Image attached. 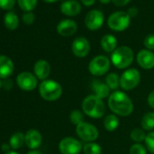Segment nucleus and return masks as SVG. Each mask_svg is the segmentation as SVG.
I'll list each match as a JSON object with an SVG mask.
<instances>
[{
  "label": "nucleus",
  "instance_id": "obj_39",
  "mask_svg": "<svg viewBox=\"0 0 154 154\" xmlns=\"http://www.w3.org/2000/svg\"><path fill=\"white\" fill-rule=\"evenodd\" d=\"M11 147H10V145L9 144H3L2 145V150L3 151H5V153H7V152H8V151H10L9 150V149H10Z\"/></svg>",
  "mask_w": 154,
  "mask_h": 154
},
{
  "label": "nucleus",
  "instance_id": "obj_30",
  "mask_svg": "<svg viewBox=\"0 0 154 154\" xmlns=\"http://www.w3.org/2000/svg\"><path fill=\"white\" fill-rule=\"evenodd\" d=\"M145 144L148 149V150L154 154V131H150L146 135L145 138Z\"/></svg>",
  "mask_w": 154,
  "mask_h": 154
},
{
  "label": "nucleus",
  "instance_id": "obj_6",
  "mask_svg": "<svg viewBox=\"0 0 154 154\" xmlns=\"http://www.w3.org/2000/svg\"><path fill=\"white\" fill-rule=\"evenodd\" d=\"M131 17L127 13L119 11L112 14L108 18V26L113 31H123L130 25Z\"/></svg>",
  "mask_w": 154,
  "mask_h": 154
},
{
  "label": "nucleus",
  "instance_id": "obj_41",
  "mask_svg": "<svg viewBox=\"0 0 154 154\" xmlns=\"http://www.w3.org/2000/svg\"><path fill=\"white\" fill-rule=\"evenodd\" d=\"M27 154H42V153L39 152V151H36V150H32V151L28 152Z\"/></svg>",
  "mask_w": 154,
  "mask_h": 154
},
{
  "label": "nucleus",
  "instance_id": "obj_16",
  "mask_svg": "<svg viewBox=\"0 0 154 154\" xmlns=\"http://www.w3.org/2000/svg\"><path fill=\"white\" fill-rule=\"evenodd\" d=\"M82 10L81 5L79 2L75 1V0H68V1L63 2L61 5V11L63 14L69 16V17H73L78 15Z\"/></svg>",
  "mask_w": 154,
  "mask_h": 154
},
{
  "label": "nucleus",
  "instance_id": "obj_34",
  "mask_svg": "<svg viewBox=\"0 0 154 154\" xmlns=\"http://www.w3.org/2000/svg\"><path fill=\"white\" fill-rule=\"evenodd\" d=\"M23 21L26 25H31L35 21V15L32 12H25L23 15Z\"/></svg>",
  "mask_w": 154,
  "mask_h": 154
},
{
  "label": "nucleus",
  "instance_id": "obj_44",
  "mask_svg": "<svg viewBox=\"0 0 154 154\" xmlns=\"http://www.w3.org/2000/svg\"><path fill=\"white\" fill-rule=\"evenodd\" d=\"M1 87H2V82L0 81V88H1Z\"/></svg>",
  "mask_w": 154,
  "mask_h": 154
},
{
  "label": "nucleus",
  "instance_id": "obj_28",
  "mask_svg": "<svg viewBox=\"0 0 154 154\" xmlns=\"http://www.w3.org/2000/svg\"><path fill=\"white\" fill-rule=\"evenodd\" d=\"M145 138H146V134L143 131V130L136 128V129H133L131 132V139L136 143H140L145 140Z\"/></svg>",
  "mask_w": 154,
  "mask_h": 154
},
{
  "label": "nucleus",
  "instance_id": "obj_26",
  "mask_svg": "<svg viewBox=\"0 0 154 154\" xmlns=\"http://www.w3.org/2000/svg\"><path fill=\"white\" fill-rule=\"evenodd\" d=\"M84 152L85 154H101L102 153V148L98 143L87 142L84 146Z\"/></svg>",
  "mask_w": 154,
  "mask_h": 154
},
{
  "label": "nucleus",
  "instance_id": "obj_23",
  "mask_svg": "<svg viewBox=\"0 0 154 154\" xmlns=\"http://www.w3.org/2000/svg\"><path fill=\"white\" fill-rule=\"evenodd\" d=\"M24 143H25V135L19 131L14 133L11 136L10 140H9V145L14 149H17L21 148Z\"/></svg>",
  "mask_w": 154,
  "mask_h": 154
},
{
  "label": "nucleus",
  "instance_id": "obj_36",
  "mask_svg": "<svg viewBox=\"0 0 154 154\" xmlns=\"http://www.w3.org/2000/svg\"><path fill=\"white\" fill-rule=\"evenodd\" d=\"M148 103L152 109H154V91H152L149 94V96H148Z\"/></svg>",
  "mask_w": 154,
  "mask_h": 154
},
{
  "label": "nucleus",
  "instance_id": "obj_43",
  "mask_svg": "<svg viewBox=\"0 0 154 154\" xmlns=\"http://www.w3.org/2000/svg\"><path fill=\"white\" fill-rule=\"evenodd\" d=\"M45 1L49 2V3H52V2H55V1H57V0H45Z\"/></svg>",
  "mask_w": 154,
  "mask_h": 154
},
{
  "label": "nucleus",
  "instance_id": "obj_2",
  "mask_svg": "<svg viewBox=\"0 0 154 154\" xmlns=\"http://www.w3.org/2000/svg\"><path fill=\"white\" fill-rule=\"evenodd\" d=\"M82 109L86 115L94 119L102 118L105 113V105L103 99L94 94L85 98L82 103Z\"/></svg>",
  "mask_w": 154,
  "mask_h": 154
},
{
  "label": "nucleus",
  "instance_id": "obj_8",
  "mask_svg": "<svg viewBox=\"0 0 154 154\" xmlns=\"http://www.w3.org/2000/svg\"><path fill=\"white\" fill-rule=\"evenodd\" d=\"M76 133L78 137L86 142H94L99 136L97 128L88 122H82L76 126Z\"/></svg>",
  "mask_w": 154,
  "mask_h": 154
},
{
  "label": "nucleus",
  "instance_id": "obj_7",
  "mask_svg": "<svg viewBox=\"0 0 154 154\" xmlns=\"http://www.w3.org/2000/svg\"><path fill=\"white\" fill-rule=\"evenodd\" d=\"M111 67V62L108 57L104 55H98L94 57L89 63V72L95 76H102L108 72Z\"/></svg>",
  "mask_w": 154,
  "mask_h": 154
},
{
  "label": "nucleus",
  "instance_id": "obj_11",
  "mask_svg": "<svg viewBox=\"0 0 154 154\" xmlns=\"http://www.w3.org/2000/svg\"><path fill=\"white\" fill-rule=\"evenodd\" d=\"M103 15L99 10H92L85 17V26L88 29L94 31L99 29L103 24Z\"/></svg>",
  "mask_w": 154,
  "mask_h": 154
},
{
  "label": "nucleus",
  "instance_id": "obj_19",
  "mask_svg": "<svg viewBox=\"0 0 154 154\" xmlns=\"http://www.w3.org/2000/svg\"><path fill=\"white\" fill-rule=\"evenodd\" d=\"M93 91L94 92V95L101 99H104L110 94V88L106 84L102 83L100 80H94L92 85Z\"/></svg>",
  "mask_w": 154,
  "mask_h": 154
},
{
  "label": "nucleus",
  "instance_id": "obj_20",
  "mask_svg": "<svg viewBox=\"0 0 154 154\" xmlns=\"http://www.w3.org/2000/svg\"><path fill=\"white\" fill-rule=\"evenodd\" d=\"M101 46L106 53H112L117 46V40L112 35H105L101 40Z\"/></svg>",
  "mask_w": 154,
  "mask_h": 154
},
{
  "label": "nucleus",
  "instance_id": "obj_38",
  "mask_svg": "<svg viewBox=\"0 0 154 154\" xmlns=\"http://www.w3.org/2000/svg\"><path fill=\"white\" fill-rule=\"evenodd\" d=\"M82 3L86 6V7H90V6H93L95 2V0H81Z\"/></svg>",
  "mask_w": 154,
  "mask_h": 154
},
{
  "label": "nucleus",
  "instance_id": "obj_21",
  "mask_svg": "<svg viewBox=\"0 0 154 154\" xmlns=\"http://www.w3.org/2000/svg\"><path fill=\"white\" fill-rule=\"evenodd\" d=\"M4 23H5V26L8 29L10 30L17 29L19 24V19H18L17 15L13 11L8 12L4 17Z\"/></svg>",
  "mask_w": 154,
  "mask_h": 154
},
{
  "label": "nucleus",
  "instance_id": "obj_18",
  "mask_svg": "<svg viewBox=\"0 0 154 154\" xmlns=\"http://www.w3.org/2000/svg\"><path fill=\"white\" fill-rule=\"evenodd\" d=\"M14 71V63L12 60L6 56L0 55V78H8Z\"/></svg>",
  "mask_w": 154,
  "mask_h": 154
},
{
  "label": "nucleus",
  "instance_id": "obj_1",
  "mask_svg": "<svg viewBox=\"0 0 154 154\" xmlns=\"http://www.w3.org/2000/svg\"><path fill=\"white\" fill-rule=\"evenodd\" d=\"M108 105L112 112L120 116H129L133 111L132 101L125 93L121 91H115L110 94Z\"/></svg>",
  "mask_w": 154,
  "mask_h": 154
},
{
  "label": "nucleus",
  "instance_id": "obj_3",
  "mask_svg": "<svg viewBox=\"0 0 154 154\" xmlns=\"http://www.w3.org/2000/svg\"><path fill=\"white\" fill-rule=\"evenodd\" d=\"M111 61L119 69L127 68L133 62V52L130 47L125 45L117 47L112 53Z\"/></svg>",
  "mask_w": 154,
  "mask_h": 154
},
{
  "label": "nucleus",
  "instance_id": "obj_9",
  "mask_svg": "<svg viewBox=\"0 0 154 154\" xmlns=\"http://www.w3.org/2000/svg\"><path fill=\"white\" fill-rule=\"evenodd\" d=\"M59 150L62 154H79L82 150V144L72 137H66L59 142Z\"/></svg>",
  "mask_w": 154,
  "mask_h": 154
},
{
  "label": "nucleus",
  "instance_id": "obj_27",
  "mask_svg": "<svg viewBox=\"0 0 154 154\" xmlns=\"http://www.w3.org/2000/svg\"><path fill=\"white\" fill-rule=\"evenodd\" d=\"M17 3L21 9L26 12H31L35 8L37 0H17Z\"/></svg>",
  "mask_w": 154,
  "mask_h": 154
},
{
  "label": "nucleus",
  "instance_id": "obj_29",
  "mask_svg": "<svg viewBox=\"0 0 154 154\" xmlns=\"http://www.w3.org/2000/svg\"><path fill=\"white\" fill-rule=\"evenodd\" d=\"M70 121L72 124L77 126L84 122V114L79 110H73L70 114Z\"/></svg>",
  "mask_w": 154,
  "mask_h": 154
},
{
  "label": "nucleus",
  "instance_id": "obj_33",
  "mask_svg": "<svg viewBox=\"0 0 154 154\" xmlns=\"http://www.w3.org/2000/svg\"><path fill=\"white\" fill-rule=\"evenodd\" d=\"M16 3V0H0V8L3 9H11Z\"/></svg>",
  "mask_w": 154,
  "mask_h": 154
},
{
  "label": "nucleus",
  "instance_id": "obj_17",
  "mask_svg": "<svg viewBox=\"0 0 154 154\" xmlns=\"http://www.w3.org/2000/svg\"><path fill=\"white\" fill-rule=\"evenodd\" d=\"M50 71H51L50 64L45 60H38L34 66L35 74L40 80H45L50 74Z\"/></svg>",
  "mask_w": 154,
  "mask_h": 154
},
{
  "label": "nucleus",
  "instance_id": "obj_31",
  "mask_svg": "<svg viewBox=\"0 0 154 154\" xmlns=\"http://www.w3.org/2000/svg\"><path fill=\"white\" fill-rule=\"evenodd\" d=\"M130 154H147V151L143 145L140 143H135L131 147Z\"/></svg>",
  "mask_w": 154,
  "mask_h": 154
},
{
  "label": "nucleus",
  "instance_id": "obj_12",
  "mask_svg": "<svg viewBox=\"0 0 154 154\" xmlns=\"http://www.w3.org/2000/svg\"><path fill=\"white\" fill-rule=\"evenodd\" d=\"M72 54L77 57H85L90 52V44L85 37H77L72 44Z\"/></svg>",
  "mask_w": 154,
  "mask_h": 154
},
{
  "label": "nucleus",
  "instance_id": "obj_24",
  "mask_svg": "<svg viewBox=\"0 0 154 154\" xmlns=\"http://www.w3.org/2000/svg\"><path fill=\"white\" fill-rule=\"evenodd\" d=\"M141 127L146 131H151L154 129V112H149L143 115L141 119Z\"/></svg>",
  "mask_w": 154,
  "mask_h": 154
},
{
  "label": "nucleus",
  "instance_id": "obj_10",
  "mask_svg": "<svg viewBox=\"0 0 154 154\" xmlns=\"http://www.w3.org/2000/svg\"><path fill=\"white\" fill-rule=\"evenodd\" d=\"M17 83L24 91H32L37 85L36 77L29 72H23L19 73L17 77Z\"/></svg>",
  "mask_w": 154,
  "mask_h": 154
},
{
  "label": "nucleus",
  "instance_id": "obj_14",
  "mask_svg": "<svg viewBox=\"0 0 154 154\" xmlns=\"http://www.w3.org/2000/svg\"><path fill=\"white\" fill-rule=\"evenodd\" d=\"M25 143L26 146L32 149H37L42 143V135L41 133L35 129L29 130L25 135Z\"/></svg>",
  "mask_w": 154,
  "mask_h": 154
},
{
  "label": "nucleus",
  "instance_id": "obj_15",
  "mask_svg": "<svg viewBox=\"0 0 154 154\" xmlns=\"http://www.w3.org/2000/svg\"><path fill=\"white\" fill-rule=\"evenodd\" d=\"M57 33L62 36H70L77 31V24L72 20H63L57 25Z\"/></svg>",
  "mask_w": 154,
  "mask_h": 154
},
{
  "label": "nucleus",
  "instance_id": "obj_4",
  "mask_svg": "<svg viewBox=\"0 0 154 154\" xmlns=\"http://www.w3.org/2000/svg\"><path fill=\"white\" fill-rule=\"evenodd\" d=\"M39 93L45 101H56L62 95L63 89L60 84L54 80H45L39 86Z\"/></svg>",
  "mask_w": 154,
  "mask_h": 154
},
{
  "label": "nucleus",
  "instance_id": "obj_25",
  "mask_svg": "<svg viewBox=\"0 0 154 154\" xmlns=\"http://www.w3.org/2000/svg\"><path fill=\"white\" fill-rule=\"evenodd\" d=\"M106 85L110 88V90H117L118 87L120 86V77L117 73L115 72H111L106 76L105 79Z\"/></svg>",
  "mask_w": 154,
  "mask_h": 154
},
{
  "label": "nucleus",
  "instance_id": "obj_35",
  "mask_svg": "<svg viewBox=\"0 0 154 154\" xmlns=\"http://www.w3.org/2000/svg\"><path fill=\"white\" fill-rule=\"evenodd\" d=\"M112 1L117 7H123V6L127 5L131 0H112Z\"/></svg>",
  "mask_w": 154,
  "mask_h": 154
},
{
  "label": "nucleus",
  "instance_id": "obj_22",
  "mask_svg": "<svg viewBox=\"0 0 154 154\" xmlns=\"http://www.w3.org/2000/svg\"><path fill=\"white\" fill-rule=\"evenodd\" d=\"M103 124L108 131H113L119 126V119L115 114H109L104 118Z\"/></svg>",
  "mask_w": 154,
  "mask_h": 154
},
{
  "label": "nucleus",
  "instance_id": "obj_5",
  "mask_svg": "<svg viewBox=\"0 0 154 154\" xmlns=\"http://www.w3.org/2000/svg\"><path fill=\"white\" fill-rule=\"evenodd\" d=\"M140 81V72L134 68L126 70L120 77V86L124 91L134 89Z\"/></svg>",
  "mask_w": 154,
  "mask_h": 154
},
{
  "label": "nucleus",
  "instance_id": "obj_32",
  "mask_svg": "<svg viewBox=\"0 0 154 154\" xmlns=\"http://www.w3.org/2000/svg\"><path fill=\"white\" fill-rule=\"evenodd\" d=\"M144 46L149 50H154V35H149L144 39Z\"/></svg>",
  "mask_w": 154,
  "mask_h": 154
},
{
  "label": "nucleus",
  "instance_id": "obj_13",
  "mask_svg": "<svg viewBox=\"0 0 154 154\" xmlns=\"http://www.w3.org/2000/svg\"><path fill=\"white\" fill-rule=\"evenodd\" d=\"M137 63L143 69H152L154 67V53L146 49L140 51L137 54Z\"/></svg>",
  "mask_w": 154,
  "mask_h": 154
},
{
  "label": "nucleus",
  "instance_id": "obj_37",
  "mask_svg": "<svg viewBox=\"0 0 154 154\" xmlns=\"http://www.w3.org/2000/svg\"><path fill=\"white\" fill-rule=\"evenodd\" d=\"M127 14L130 16V17H133L137 16V14H138V9L135 8H130V9L128 10V13H127Z\"/></svg>",
  "mask_w": 154,
  "mask_h": 154
},
{
  "label": "nucleus",
  "instance_id": "obj_40",
  "mask_svg": "<svg viewBox=\"0 0 154 154\" xmlns=\"http://www.w3.org/2000/svg\"><path fill=\"white\" fill-rule=\"evenodd\" d=\"M112 1V0H100V2L103 3V4H108Z\"/></svg>",
  "mask_w": 154,
  "mask_h": 154
},
{
  "label": "nucleus",
  "instance_id": "obj_42",
  "mask_svg": "<svg viewBox=\"0 0 154 154\" xmlns=\"http://www.w3.org/2000/svg\"><path fill=\"white\" fill-rule=\"evenodd\" d=\"M5 154H18L17 152H16V151H8V152H7V153H5Z\"/></svg>",
  "mask_w": 154,
  "mask_h": 154
}]
</instances>
